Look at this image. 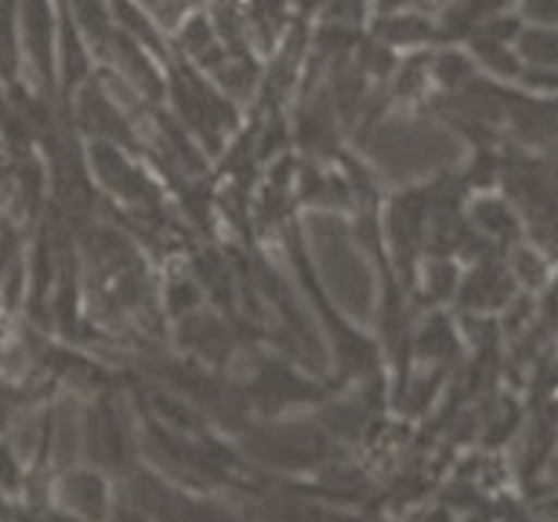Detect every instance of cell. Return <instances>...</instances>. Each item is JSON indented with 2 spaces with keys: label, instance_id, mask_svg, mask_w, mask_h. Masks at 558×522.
<instances>
[{
  "label": "cell",
  "instance_id": "cell-2",
  "mask_svg": "<svg viewBox=\"0 0 558 522\" xmlns=\"http://www.w3.org/2000/svg\"><path fill=\"white\" fill-rule=\"evenodd\" d=\"M15 70V48H11V4L0 0V73Z\"/></svg>",
  "mask_w": 558,
  "mask_h": 522
},
{
  "label": "cell",
  "instance_id": "cell-4",
  "mask_svg": "<svg viewBox=\"0 0 558 522\" xmlns=\"http://www.w3.org/2000/svg\"><path fill=\"white\" fill-rule=\"evenodd\" d=\"M522 48H526V54L533 62H551L555 59V37L548 29L544 33H530L526 40H522Z\"/></svg>",
  "mask_w": 558,
  "mask_h": 522
},
{
  "label": "cell",
  "instance_id": "cell-6",
  "mask_svg": "<svg viewBox=\"0 0 558 522\" xmlns=\"http://www.w3.org/2000/svg\"><path fill=\"white\" fill-rule=\"evenodd\" d=\"M526 8H530L537 19H551V15H555V4H551V0H533V4H526Z\"/></svg>",
  "mask_w": 558,
  "mask_h": 522
},
{
  "label": "cell",
  "instance_id": "cell-3",
  "mask_svg": "<svg viewBox=\"0 0 558 522\" xmlns=\"http://www.w3.org/2000/svg\"><path fill=\"white\" fill-rule=\"evenodd\" d=\"M254 19H258L265 37H272L283 22V8H279V0H254Z\"/></svg>",
  "mask_w": 558,
  "mask_h": 522
},
{
  "label": "cell",
  "instance_id": "cell-1",
  "mask_svg": "<svg viewBox=\"0 0 558 522\" xmlns=\"http://www.w3.org/2000/svg\"><path fill=\"white\" fill-rule=\"evenodd\" d=\"M381 37L388 40H424L428 37V26L421 19H388L381 22Z\"/></svg>",
  "mask_w": 558,
  "mask_h": 522
},
{
  "label": "cell",
  "instance_id": "cell-7",
  "mask_svg": "<svg viewBox=\"0 0 558 522\" xmlns=\"http://www.w3.org/2000/svg\"><path fill=\"white\" fill-rule=\"evenodd\" d=\"M149 4H160V0H149Z\"/></svg>",
  "mask_w": 558,
  "mask_h": 522
},
{
  "label": "cell",
  "instance_id": "cell-5",
  "mask_svg": "<svg viewBox=\"0 0 558 522\" xmlns=\"http://www.w3.org/2000/svg\"><path fill=\"white\" fill-rule=\"evenodd\" d=\"M439 76H442V84H457L461 76H468V62L457 59V54H442V59H439Z\"/></svg>",
  "mask_w": 558,
  "mask_h": 522
}]
</instances>
